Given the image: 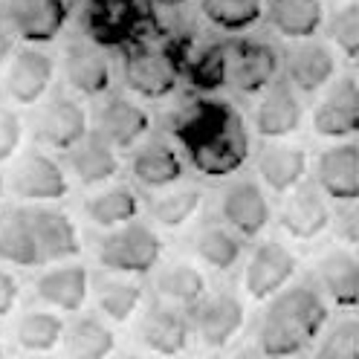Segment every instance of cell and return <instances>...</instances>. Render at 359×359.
I'll use <instances>...</instances> for the list:
<instances>
[{
	"label": "cell",
	"instance_id": "f6af8a7d",
	"mask_svg": "<svg viewBox=\"0 0 359 359\" xmlns=\"http://www.w3.org/2000/svg\"><path fill=\"white\" fill-rule=\"evenodd\" d=\"M232 359H258V356H255L252 351H241V353H235Z\"/></svg>",
	"mask_w": 359,
	"mask_h": 359
},
{
	"label": "cell",
	"instance_id": "4fadbf2b",
	"mask_svg": "<svg viewBox=\"0 0 359 359\" xmlns=\"http://www.w3.org/2000/svg\"><path fill=\"white\" fill-rule=\"evenodd\" d=\"M32 235L38 243L41 266L43 264H67L81 255V238L73 217L58 206H27Z\"/></svg>",
	"mask_w": 359,
	"mask_h": 359
},
{
	"label": "cell",
	"instance_id": "7dc6e473",
	"mask_svg": "<svg viewBox=\"0 0 359 359\" xmlns=\"http://www.w3.org/2000/svg\"><path fill=\"white\" fill-rule=\"evenodd\" d=\"M116 359H145V356H140V353H122V356H116Z\"/></svg>",
	"mask_w": 359,
	"mask_h": 359
},
{
	"label": "cell",
	"instance_id": "4316f807",
	"mask_svg": "<svg viewBox=\"0 0 359 359\" xmlns=\"http://www.w3.org/2000/svg\"><path fill=\"white\" fill-rule=\"evenodd\" d=\"M0 264L20 266V269L41 266V255H38V243L32 235L27 206L0 209Z\"/></svg>",
	"mask_w": 359,
	"mask_h": 359
},
{
	"label": "cell",
	"instance_id": "8d00e7d4",
	"mask_svg": "<svg viewBox=\"0 0 359 359\" xmlns=\"http://www.w3.org/2000/svg\"><path fill=\"white\" fill-rule=\"evenodd\" d=\"M194 252L212 269L226 273V269H232L241 261V238L235 232H229L226 226L209 223V226H203L194 235Z\"/></svg>",
	"mask_w": 359,
	"mask_h": 359
},
{
	"label": "cell",
	"instance_id": "277c9868",
	"mask_svg": "<svg viewBox=\"0 0 359 359\" xmlns=\"http://www.w3.org/2000/svg\"><path fill=\"white\" fill-rule=\"evenodd\" d=\"M163 258V238L148 223L133 220L128 226L104 232L96 243V261L114 276H148Z\"/></svg>",
	"mask_w": 359,
	"mask_h": 359
},
{
	"label": "cell",
	"instance_id": "5b68a950",
	"mask_svg": "<svg viewBox=\"0 0 359 359\" xmlns=\"http://www.w3.org/2000/svg\"><path fill=\"white\" fill-rule=\"evenodd\" d=\"M180 76H183L180 67L171 61L160 41L142 38L122 50V81L140 99L148 102L168 99L177 90Z\"/></svg>",
	"mask_w": 359,
	"mask_h": 359
},
{
	"label": "cell",
	"instance_id": "cb8c5ba5",
	"mask_svg": "<svg viewBox=\"0 0 359 359\" xmlns=\"http://www.w3.org/2000/svg\"><path fill=\"white\" fill-rule=\"evenodd\" d=\"M183 171L186 168L180 154L163 140H148L130 154V174L145 189H154V191L174 189L183 180Z\"/></svg>",
	"mask_w": 359,
	"mask_h": 359
},
{
	"label": "cell",
	"instance_id": "44dd1931",
	"mask_svg": "<svg viewBox=\"0 0 359 359\" xmlns=\"http://www.w3.org/2000/svg\"><path fill=\"white\" fill-rule=\"evenodd\" d=\"M64 160H67V171L87 189L107 186L110 180H116V174L122 171L119 151L110 142H104L96 130H90L79 145L67 151Z\"/></svg>",
	"mask_w": 359,
	"mask_h": 359
},
{
	"label": "cell",
	"instance_id": "74e56055",
	"mask_svg": "<svg viewBox=\"0 0 359 359\" xmlns=\"http://www.w3.org/2000/svg\"><path fill=\"white\" fill-rule=\"evenodd\" d=\"M200 203H203V191L194 186L168 189L151 203V217L165 229H180V226H186V220L197 215Z\"/></svg>",
	"mask_w": 359,
	"mask_h": 359
},
{
	"label": "cell",
	"instance_id": "ac0fdd59",
	"mask_svg": "<svg viewBox=\"0 0 359 359\" xmlns=\"http://www.w3.org/2000/svg\"><path fill=\"white\" fill-rule=\"evenodd\" d=\"M220 217L238 238H258L269 223V203L255 180H235L220 194Z\"/></svg>",
	"mask_w": 359,
	"mask_h": 359
},
{
	"label": "cell",
	"instance_id": "83f0119b",
	"mask_svg": "<svg viewBox=\"0 0 359 359\" xmlns=\"http://www.w3.org/2000/svg\"><path fill=\"white\" fill-rule=\"evenodd\" d=\"M266 20L287 41H310L325 27L322 0H266Z\"/></svg>",
	"mask_w": 359,
	"mask_h": 359
},
{
	"label": "cell",
	"instance_id": "1f68e13d",
	"mask_svg": "<svg viewBox=\"0 0 359 359\" xmlns=\"http://www.w3.org/2000/svg\"><path fill=\"white\" fill-rule=\"evenodd\" d=\"M64 333H67V322L55 310H47V307L20 313L12 330L15 345L24 353H35V356L53 353L58 345H64Z\"/></svg>",
	"mask_w": 359,
	"mask_h": 359
},
{
	"label": "cell",
	"instance_id": "d4e9b609",
	"mask_svg": "<svg viewBox=\"0 0 359 359\" xmlns=\"http://www.w3.org/2000/svg\"><path fill=\"white\" fill-rule=\"evenodd\" d=\"M307 165H310L307 151L299 145L281 142V140L266 142L258 154V174L264 183L278 194L296 191L307 174Z\"/></svg>",
	"mask_w": 359,
	"mask_h": 359
},
{
	"label": "cell",
	"instance_id": "8992f818",
	"mask_svg": "<svg viewBox=\"0 0 359 359\" xmlns=\"http://www.w3.org/2000/svg\"><path fill=\"white\" fill-rule=\"evenodd\" d=\"M6 186L20 206H53L70 194V177L55 156L32 148L18 154Z\"/></svg>",
	"mask_w": 359,
	"mask_h": 359
},
{
	"label": "cell",
	"instance_id": "c3c4849f",
	"mask_svg": "<svg viewBox=\"0 0 359 359\" xmlns=\"http://www.w3.org/2000/svg\"><path fill=\"white\" fill-rule=\"evenodd\" d=\"M351 255H353V261H356V269H359V241H356V250H353Z\"/></svg>",
	"mask_w": 359,
	"mask_h": 359
},
{
	"label": "cell",
	"instance_id": "e575fe53",
	"mask_svg": "<svg viewBox=\"0 0 359 359\" xmlns=\"http://www.w3.org/2000/svg\"><path fill=\"white\" fill-rule=\"evenodd\" d=\"M145 299V290L137 281H128L125 276L116 278H102L96 284V307L104 319L125 325L137 316V310L142 307Z\"/></svg>",
	"mask_w": 359,
	"mask_h": 359
},
{
	"label": "cell",
	"instance_id": "f1b7e54d",
	"mask_svg": "<svg viewBox=\"0 0 359 359\" xmlns=\"http://www.w3.org/2000/svg\"><path fill=\"white\" fill-rule=\"evenodd\" d=\"M140 212H142L140 194L130 186H104L84 200V217L104 232L128 226V223L140 217Z\"/></svg>",
	"mask_w": 359,
	"mask_h": 359
},
{
	"label": "cell",
	"instance_id": "f546056e",
	"mask_svg": "<svg viewBox=\"0 0 359 359\" xmlns=\"http://www.w3.org/2000/svg\"><path fill=\"white\" fill-rule=\"evenodd\" d=\"M229 73H232V41H212L191 53L183 76L189 79L191 90L212 96L229 84Z\"/></svg>",
	"mask_w": 359,
	"mask_h": 359
},
{
	"label": "cell",
	"instance_id": "b9f144b4",
	"mask_svg": "<svg viewBox=\"0 0 359 359\" xmlns=\"http://www.w3.org/2000/svg\"><path fill=\"white\" fill-rule=\"evenodd\" d=\"M18 302H20V281L6 264H0V319L12 316Z\"/></svg>",
	"mask_w": 359,
	"mask_h": 359
},
{
	"label": "cell",
	"instance_id": "3957f363",
	"mask_svg": "<svg viewBox=\"0 0 359 359\" xmlns=\"http://www.w3.org/2000/svg\"><path fill=\"white\" fill-rule=\"evenodd\" d=\"M154 27L151 0H84V38L102 50H125L148 38Z\"/></svg>",
	"mask_w": 359,
	"mask_h": 359
},
{
	"label": "cell",
	"instance_id": "ab89813d",
	"mask_svg": "<svg viewBox=\"0 0 359 359\" xmlns=\"http://www.w3.org/2000/svg\"><path fill=\"white\" fill-rule=\"evenodd\" d=\"M330 38L359 70V6H342L330 20Z\"/></svg>",
	"mask_w": 359,
	"mask_h": 359
},
{
	"label": "cell",
	"instance_id": "e0dca14e",
	"mask_svg": "<svg viewBox=\"0 0 359 359\" xmlns=\"http://www.w3.org/2000/svg\"><path fill=\"white\" fill-rule=\"evenodd\" d=\"M302 102L296 96V87L287 79H276L264 90V96L255 107V130L266 142L287 140L290 133L302 128Z\"/></svg>",
	"mask_w": 359,
	"mask_h": 359
},
{
	"label": "cell",
	"instance_id": "484cf974",
	"mask_svg": "<svg viewBox=\"0 0 359 359\" xmlns=\"http://www.w3.org/2000/svg\"><path fill=\"white\" fill-rule=\"evenodd\" d=\"M330 223V212L319 189L313 186H299L290 191V200L281 209V229L296 238V241H313L319 238Z\"/></svg>",
	"mask_w": 359,
	"mask_h": 359
},
{
	"label": "cell",
	"instance_id": "30bf717a",
	"mask_svg": "<svg viewBox=\"0 0 359 359\" xmlns=\"http://www.w3.org/2000/svg\"><path fill=\"white\" fill-rule=\"evenodd\" d=\"M93 130L116 151H133L151 133V114L128 96H104L93 110Z\"/></svg>",
	"mask_w": 359,
	"mask_h": 359
},
{
	"label": "cell",
	"instance_id": "52a82bcc",
	"mask_svg": "<svg viewBox=\"0 0 359 359\" xmlns=\"http://www.w3.org/2000/svg\"><path fill=\"white\" fill-rule=\"evenodd\" d=\"M90 128V114L87 107L70 96V93H50L35 110L32 119V137L38 145L67 154L73 145H79Z\"/></svg>",
	"mask_w": 359,
	"mask_h": 359
},
{
	"label": "cell",
	"instance_id": "9c48e42d",
	"mask_svg": "<svg viewBox=\"0 0 359 359\" xmlns=\"http://www.w3.org/2000/svg\"><path fill=\"white\" fill-rule=\"evenodd\" d=\"M70 18L67 0H0V20L15 32L18 41L43 47L53 43Z\"/></svg>",
	"mask_w": 359,
	"mask_h": 359
},
{
	"label": "cell",
	"instance_id": "60d3db41",
	"mask_svg": "<svg viewBox=\"0 0 359 359\" xmlns=\"http://www.w3.org/2000/svg\"><path fill=\"white\" fill-rule=\"evenodd\" d=\"M27 137V125L15 104H0V165L18 160Z\"/></svg>",
	"mask_w": 359,
	"mask_h": 359
},
{
	"label": "cell",
	"instance_id": "f907efd6",
	"mask_svg": "<svg viewBox=\"0 0 359 359\" xmlns=\"http://www.w3.org/2000/svg\"><path fill=\"white\" fill-rule=\"evenodd\" d=\"M356 223H359V197H356Z\"/></svg>",
	"mask_w": 359,
	"mask_h": 359
},
{
	"label": "cell",
	"instance_id": "ffe728a7",
	"mask_svg": "<svg viewBox=\"0 0 359 359\" xmlns=\"http://www.w3.org/2000/svg\"><path fill=\"white\" fill-rule=\"evenodd\" d=\"M284 73L287 81L293 84L299 93H319L336 76V55L330 53L327 43L310 38L296 41L293 47L284 53Z\"/></svg>",
	"mask_w": 359,
	"mask_h": 359
},
{
	"label": "cell",
	"instance_id": "7c38bea8",
	"mask_svg": "<svg viewBox=\"0 0 359 359\" xmlns=\"http://www.w3.org/2000/svg\"><path fill=\"white\" fill-rule=\"evenodd\" d=\"M281 70V55L269 41L241 38L232 41V73L229 84L243 96H258L276 81Z\"/></svg>",
	"mask_w": 359,
	"mask_h": 359
},
{
	"label": "cell",
	"instance_id": "7bdbcfd3",
	"mask_svg": "<svg viewBox=\"0 0 359 359\" xmlns=\"http://www.w3.org/2000/svg\"><path fill=\"white\" fill-rule=\"evenodd\" d=\"M15 43H18V38H15V32L0 20V67H6L9 64V58L15 55Z\"/></svg>",
	"mask_w": 359,
	"mask_h": 359
},
{
	"label": "cell",
	"instance_id": "7a4b0ae2",
	"mask_svg": "<svg viewBox=\"0 0 359 359\" xmlns=\"http://www.w3.org/2000/svg\"><path fill=\"white\" fill-rule=\"evenodd\" d=\"M327 325V304L307 284L284 287L269 299L258 327V351L264 359L299 356Z\"/></svg>",
	"mask_w": 359,
	"mask_h": 359
},
{
	"label": "cell",
	"instance_id": "ba28073f",
	"mask_svg": "<svg viewBox=\"0 0 359 359\" xmlns=\"http://www.w3.org/2000/svg\"><path fill=\"white\" fill-rule=\"evenodd\" d=\"M55 81V58L41 47H18L4 73V93L15 107H35L50 96Z\"/></svg>",
	"mask_w": 359,
	"mask_h": 359
},
{
	"label": "cell",
	"instance_id": "ee69618b",
	"mask_svg": "<svg viewBox=\"0 0 359 359\" xmlns=\"http://www.w3.org/2000/svg\"><path fill=\"white\" fill-rule=\"evenodd\" d=\"M151 6H156V9H183V6H189V0H151Z\"/></svg>",
	"mask_w": 359,
	"mask_h": 359
},
{
	"label": "cell",
	"instance_id": "4dcf8cb0",
	"mask_svg": "<svg viewBox=\"0 0 359 359\" xmlns=\"http://www.w3.org/2000/svg\"><path fill=\"white\" fill-rule=\"evenodd\" d=\"M316 276L330 302L342 310H359V269L351 252L330 250L319 258Z\"/></svg>",
	"mask_w": 359,
	"mask_h": 359
},
{
	"label": "cell",
	"instance_id": "8fae6325",
	"mask_svg": "<svg viewBox=\"0 0 359 359\" xmlns=\"http://www.w3.org/2000/svg\"><path fill=\"white\" fill-rule=\"evenodd\" d=\"M61 73L67 87L84 99H102L114 84V70H110L104 50L87 38H76L64 47Z\"/></svg>",
	"mask_w": 359,
	"mask_h": 359
},
{
	"label": "cell",
	"instance_id": "9a60e30c",
	"mask_svg": "<svg viewBox=\"0 0 359 359\" xmlns=\"http://www.w3.org/2000/svg\"><path fill=\"white\" fill-rule=\"evenodd\" d=\"M35 299L55 313H79L90 299V273L79 261L55 264L35 278Z\"/></svg>",
	"mask_w": 359,
	"mask_h": 359
},
{
	"label": "cell",
	"instance_id": "836d02e7",
	"mask_svg": "<svg viewBox=\"0 0 359 359\" xmlns=\"http://www.w3.org/2000/svg\"><path fill=\"white\" fill-rule=\"evenodd\" d=\"M200 15L226 35H243L261 24L264 0H197Z\"/></svg>",
	"mask_w": 359,
	"mask_h": 359
},
{
	"label": "cell",
	"instance_id": "d590c367",
	"mask_svg": "<svg viewBox=\"0 0 359 359\" xmlns=\"http://www.w3.org/2000/svg\"><path fill=\"white\" fill-rule=\"evenodd\" d=\"M156 293L168 304H197L206 299V276L191 264H168L156 273Z\"/></svg>",
	"mask_w": 359,
	"mask_h": 359
},
{
	"label": "cell",
	"instance_id": "681fc988",
	"mask_svg": "<svg viewBox=\"0 0 359 359\" xmlns=\"http://www.w3.org/2000/svg\"><path fill=\"white\" fill-rule=\"evenodd\" d=\"M0 359H6V348H4V342H0Z\"/></svg>",
	"mask_w": 359,
	"mask_h": 359
},
{
	"label": "cell",
	"instance_id": "f35d334b",
	"mask_svg": "<svg viewBox=\"0 0 359 359\" xmlns=\"http://www.w3.org/2000/svg\"><path fill=\"white\" fill-rule=\"evenodd\" d=\"M316 359H359V316L336 322L316 348Z\"/></svg>",
	"mask_w": 359,
	"mask_h": 359
},
{
	"label": "cell",
	"instance_id": "d6986e66",
	"mask_svg": "<svg viewBox=\"0 0 359 359\" xmlns=\"http://www.w3.org/2000/svg\"><path fill=\"white\" fill-rule=\"evenodd\" d=\"M316 183L333 203H356L359 197V142H336L316 160Z\"/></svg>",
	"mask_w": 359,
	"mask_h": 359
},
{
	"label": "cell",
	"instance_id": "603a6c76",
	"mask_svg": "<svg viewBox=\"0 0 359 359\" xmlns=\"http://www.w3.org/2000/svg\"><path fill=\"white\" fill-rule=\"evenodd\" d=\"M191 325H194L200 339H203V345L226 348L238 336V330L243 327V304L232 293L206 296V299L197 302Z\"/></svg>",
	"mask_w": 359,
	"mask_h": 359
},
{
	"label": "cell",
	"instance_id": "2e32d148",
	"mask_svg": "<svg viewBox=\"0 0 359 359\" xmlns=\"http://www.w3.org/2000/svg\"><path fill=\"white\" fill-rule=\"evenodd\" d=\"M313 130L325 140L359 137V84L339 79L327 87L325 99L313 110Z\"/></svg>",
	"mask_w": 359,
	"mask_h": 359
},
{
	"label": "cell",
	"instance_id": "bcb514c9",
	"mask_svg": "<svg viewBox=\"0 0 359 359\" xmlns=\"http://www.w3.org/2000/svg\"><path fill=\"white\" fill-rule=\"evenodd\" d=\"M4 191H6V177H4V171H0V200H4Z\"/></svg>",
	"mask_w": 359,
	"mask_h": 359
},
{
	"label": "cell",
	"instance_id": "7402d4cb",
	"mask_svg": "<svg viewBox=\"0 0 359 359\" xmlns=\"http://www.w3.org/2000/svg\"><path fill=\"white\" fill-rule=\"evenodd\" d=\"M189 319L168 302H154L140 319V342L160 356H180L189 348Z\"/></svg>",
	"mask_w": 359,
	"mask_h": 359
},
{
	"label": "cell",
	"instance_id": "6da1fadb",
	"mask_svg": "<svg viewBox=\"0 0 359 359\" xmlns=\"http://www.w3.org/2000/svg\"><path fill=\"white\" fill-rule=\"evenodd\" d=\"M168 133L186 151L197 174L223 180L238 174L250 160V133L243 116L226 99L200 96L171 114Z\"/></svg>",
	"mask_w": 359,
	"mask_h": 359
},
{
	"label": "cell",
	"instance_id": "d6a6232c",
	"mask_svg": "<svg viewBox=\"0 0 359 359\" xmlns=\"http://www.w3.org/2000/svg\"><path fill=\"white\" fill-rule=\"evenodd\" d=\"M67 359H110L116 353V333L99 316H76L64 333Z\"/></svg>",
	"mask_w": 359,
	"mask_h": 359
},
{
	"label": "cell",
	"instance_id": "5bb4252c",
	"mask_svg": "<svg viewBox=\"0 0 359 359\" xmlns=\"http://www.w3.org/2000/svg\"><path fill=\"white\" fill-rule=\"evenodd\" d=\"M296 276V255L278 241H264L246 261L243 287L255 302H269Z\"/></svg>",
	"mask_w": 359,
	"mask_h": 359
}]
</instances>
